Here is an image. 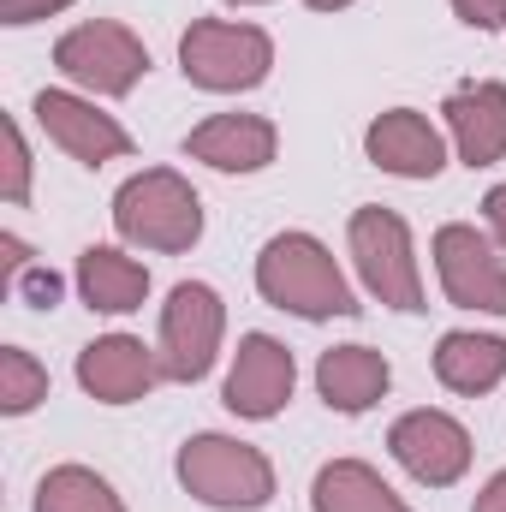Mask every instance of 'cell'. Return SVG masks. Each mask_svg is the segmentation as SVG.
Segmentation results:
<instances>
[{
  "mask_svg": "<svg viewBox=\"0 0 506 512\" xmlns=\"http://www.w3.org/2000/svg\"><path fill=\"white\" fill-rule=\"evenodd\" d=\"M78 382H84L90 399H102V405H131V399H143L149 387L167 382V376H161V358L143 340L102 334V340H90L78 352Z\"/></svg>",
  "mask_w": 506,
  "mask_h": 512,
  "instance_id": "cell-12",
  "label": "cell"
},
{
  "mask_svg": "<svg viewBox=\"0 0 506 512\" xmlns=\"http://www.w3.org/2000/svg\"><path fill=\"white\" fill-rule=\"evenodd\" d=\"M12 286H18V298L36 304V310H54V304H60V274H54V268H24V274H12Z\"/></svg>",
  "mask_w": 506,
  "mask_h": 512,
  "instance_id": "cell-23",
  "label": "cell"
},
{
  "mask_svg": "<svg viewBox=\"0 0 506 512\" xmlns=\"http://www.w3.org/2000/svg\"><path fill=\"white\" fill-rule=\"evenodd\" d=\"M471 512H506V471L489 477V489L477 495V507H471Z\"/></svg>",
  "mask_w": 506,
  "mask_h": 512,
  "instance_id": "cell-27",
  "label": "cell"
},
{
  "mask_svg": "<svg viewBox=\"0 0 506 512\" xmlns=\"http://www.w3.org/2000/svg\"><path fill=\"white\" fill-rule=\"evenodd\" d=\"M274 66V42L256 24H227V18H197L179 36V72L197 90L233 96V90H256Z\"/></svg>",
  "mask_w": 506,
  "mask_h": 512,
  "instance_id": "cell-4",
  "label": "cell"
},
{
  "mask_svg": "<svg viewBox=\"0 0 506 512\" xmlns=\"http://www.w3.org/2000/svg\"><path fill=\"white\" fill-rule=\"evenodd\" d=\"M114 227L143 251H191L203 239V197L173 167H143L114 191Z\"/></svg>",
  "mask_w": 506,
  "mask_h": 512,
  "instance_id": "cell-2",
  "label": "cell"
},
{
  "mask_svg": "<svg viewBox=\"0 0 506 512\" xmlns=\"http://www.w3.org/2000/svg\"><path fill=\"white\" fill-rule=\"evenodd\" d=\"M435 274H441L447 304L483 310V316H506V262L477 227L447 221L435 233Z\"/></svg>",
  "mask_w": 506,
  "mask_h": 512,
  "instance_id": "cell-8",
  "label": "cell"
},
{
  "mask_svg": "<svg viewBox=\"0 0 506 512\" xmlns=\"http://www.w3.org/2000/svg\"><path fill=\"white\" fill-rule=\"evenodd\" d=\"M310 12H340V6H352V0H304Z\"/></svg>",
  "mask_w": 506,
  "mask_h": 512,
  "instance_id": "cell-28",
  "label": "cell"
},
{
  "mask_svg": "<svg viewBox=\"0 0 506 512\" xmlns=\"http://www.w3.org/2000/svg\"><path fill=\"white\" fill-rule=\"evenodd\" d=\"M36 512H126V501L90 465H54L36 483Z\"/></svg>",
  "mask_w": 506,
  "mask_h": 512,
  "instance_id": "cell-20",
  "label": "cell"
},
{
  "mask_svg": "<svg viewBox=\"0 0 506 512\" xmlns=\"http://www.w3.org/2000/svg\"><path fill=\"white\" fill-rule=\"evenodd\" d=\"M256 292L274 310H292L304 322L358 316V292L346 286V274L328 256V245L310 239V233H274L262 245V256H256Z\"/></svg>",
  "mask_w": 506,
  "mask_h": 512,
  "instance_id": "cell-1",
  "label": "cell"
},
{
  "mask_svg": "<svg viewBox=\"0 0 506 512\" xmlns=\"http://www.w3.org/2000/svg\"><path fill=\"white\" fill-rule=\"evenodd\" d=\"M233 6H262V0H233Z\"/></svg>",
  "mask_w": 506,
  "mask_h": 512,
  "instance_id": "cell-29",
  "label": "cell"
},
{
  "mask_svg": "<svg viewBox=\"0 0 506 512\" xmlns=\"http://www.w3.org/2000/svg\"><path fill=\"white\" fill-rule=\"evenodd\" d=\"M435 376L441 387H453V393H489V387L506 376V340L501 334H471V328H453V334H441V346H435Z\"/></svg>",
  "mask_w": 506,
  "mask_h": 512,
  "instance_id": "cell-18",
  "label": "cell"
},
{
  "mask_svg": "<svg viewBox=\"0 0 506 512\" xmlns=\"http://www.w3.org/2000/svg\"><path fill=\"white\" fill-rule=\"evenodd\" d=\"M310 507L316 512H411L387 483H381L376 465L364 459H334L316 471V489H310Z\"/></svg>",
  "mask_w": 506,
  "mask_h": 512,
  "instance_id": "cell-19",
  "label": "cell"
},
{
  "mask_svg": "<svg viewBox=\"0 0 506 512\" xmlns=\"http://www.w3.org/2000/svg\"><path fill=\"white\" fill-rule=\"evenodd\" d=\"M0 143H6V179H0V197L12 203V209H24L30 203V149H24V131H18V120H6L0 126Z\"/></svg>",
  "mask_w": 506,
  "mask_h": 512,
  "instance_id": "cell-22",
  "label": "cell"
},
{
  "mask_svg": "<svg viewBox=\"0 0 506 512\" xmlns=\"http://www.w3.org/2000/svg\"><path fill=\"white\" fill-rule=\"evenodd\" d=\"M393 382V370H387V358H381L376 346H334V352H322V364H316V393H322V405L328 411H346V417H358V411H370L381 393Z\"/></svg>",
  "mask_w": 506,
  "mask_h": 512,
  "instance_id": "cell-16",
  "label": "cell"
},
{
  "mask_svg": "<svg viewBox=\"0 0 506 512\" xmlns=\"http://www.w3.org/2000/svg\"><path fill=\"white\" fill-rule=\"evenodd\" d=\"M292 382H298V364H292V352L274 340V334H245L239 340V358H233V370H227V411L233 417H274L286 399H292Z\"/></svg>",
  "mask_w": 506,
  "mask_h": 512,
  "instance_id": "cell-11",
  "label": "cell"
},
{
  "mask_svg": "<svg viewBox=\"0 0 506 512\" xmlns=\"http://www.w3.org/2000/svg\"><path fill=\"white\" fill-rule=\"evenodd\" d=\"M78 292L90 310L126 316V310H143V298H149V268L114 245H90L78 256Z\"/></svg>",
  "mask_w": 506,
  "mask_h": 512,
  "instance_id": "cell-17",
  "label": "cell"
},
{
  "mask_svg": "<svg viewBox=\"0 0 506 512\" xmlns=\"http://www.w3.org/2000/svg\"><path fill=\"white\" fill-rule=\"evenodd\" d=\"M66 6L72 0H0V24H36V18H54Z\"/></svg>",
  "mask_w": 506,
  "mask_h": 512,
  "instance_id": "cell-25",
  "label": "cell"
},
{
  "mask_svg": "<svg viewBox=\"0 0 506 512\" xmlns=\"http://www.w3.org/2000/svg\"><path fill=\"white\" fill-rule=\"evenodd\" d=\"M387 453L423 483V489H447L471 471V429L447 411H405L387 429Z\"/></svg>",
  "mask_w": 506,
  "mask_h": 512,
  "instance_id": "cell-9",
  "label": "cell"
},
{
  "mask_svg": "<svg viewBox=\"0 0 506 512\" xmlns=\"http://www.w3.org/2000/svg\"><path fill=\"white\" fill-rule=\"evenodd\" d=\"M483 215H489V239L506 251V185H495V191L483 197Z\"/></svg>",
  "mask_w": 506,
  "mask_h": 512,
  "instance_id": "cell-26",
  "label": "cell"
},
{
  "mask_svg": "<svg viewBox=\"0 0 506 512\" xmlns=\"http://www.w3.org/2000/svg\"><path fill=\"white\" fill-rule=\"evenodd\" d=\"M221 328H227V310H221V292L203 286V280H179L161 304V376L167 382H203L215 370V352H221Z\"/></svg>",
  "mask_w": 506,
  "mask_h": 512,
  "instance_id": "cell-6",
  "label": "cell"
},
{
  "mask_svg": "<svg viewBox=\"0 0 506 512\" xmlns=\"http://www.w3.org/2000/svg\"><path fill=\"white\" fill-rule=\"evenodd\" d=\"M453 12H459V24H471V30H501L506 24V0H453Z\"/></svg>",
  "mask_w": 506,
  "mask_h": 512,
  "instance_id": "cell-24",
  "label": "cell"
},
{
  "mask_svg": "<svg viewBox=\"0 0 506 512\" xmlns=\"http://www.w3.org/2000/svg\"><path fill=\"white\" fill-rule=\"evenodd\" d=\"M346 245H352V262H358V280L364 292L381 298L387 310H423V274H417V256H411V227L381 209V203H364L346 227Z\"/></svg>",
  "mask_w": 506,
  "mask_h": 512,
  "instance_id": "cell-5",
  "label": "cell"
},
{
  "mask_svg": "<svg viewBox=\"0 0 506 512\" xmlns=\"http://www.w3.org/2000/svg\"><path fill=\"white\" fill-rule=\"evenodd\" d=\"M280 149V131L262 114H215L185 137L191 161H209L215 173H262Z\"/></svg>",
  "mask_w": 506,
  "mask_h": 512,
  "instance_id": "cell-15",
  "label": "cell"
},
{
  "mask_svg": "<svg viewBox=\"0 0 506 512\" xmlns=\"http://www.w3.org/2000/svg\"><path fill=\"white\" fill-rule=\"evenodd\" d=\"M48 399V370L24 352V346H6L0 352V411L6 417H24Z\"/></svg>",
  "mask_w": 506,
  "mask_h": 512,
  "instance_id": "cell-21",
  "label": "cell"
},
{
  "mask_svg": "<svg viewBox=\"0 0 506 512\" xmlns=\"http://www.w3.org/2000/svg\"><path fill=\"white\" fill-rule=\"evenodd\" d=\"M36 126L48 131V143H60L84 167H108V161L131 155V131L114 114H96V102H84L72 90H42L36 96Z\"/></svg>",
  "mask_w": 506,
  "mask_h": 512,
  "instance_id": "cell-10",
  "label": "cell"
},
{
  "mask_svg": "<svg viewBox=\"0 0 506 512\" xmlns=\"http://www.w3.org/2000/svg\"><path fill=\"white\" fill-rule=\"evenodd\" d=\"M364 155L393 179H435L447 167V143L417 108H387L364 131Z\"/></svg>",
  "mask_w": 506,
  "mask_h": 512,
  "instance_id": "cell-13",
  "label": "cell"
},
{
  "mask_svg": "<svg viewBox=\"0 0 506 512\" xmlns=\"http://www.w3.org/2000/svg\"><path fill=\"white\" fill-rule=\"evenodd\" d=\"M447 131L465 167H495L506 161V84L495 78H471L447 96Z\"/></svg>",
  "mask_w": 506,
  "mask_h": 512,
  "instance_id": "cell-14",
  "label": "cell"
},
{
  "mask_svg": "<svg viewBox=\"0 0 506 512\" xmlns=\"http://www.w3.org/2000/svg\"><path fill=\"white\" fill-rule=\"evenodd\" d=\"M54 66L90 96H131L137 78L149 72V48L131 36L126 24L96 18V24H78V30H66L54 42Z\"/></svg>",
  "mask_w": 506,
  "mask_h": 512,
  "instance_id": "cell-7",
  "label": "cell"
},
{
  "mask_svg": "<svg viewBox=\"0 0 506 512\" xmlns=\"http://www.w3.org/2000/svg\"><path fill=\"white\" fill-rule=\"evenodd\" d=\"M179 483L191 501L221 512H256L274 501V465L256 453L251 441H233V435H191L173 459Z\"/></svg>",
  "mask_w": 506,
  "mask_h": 512,
  "instance_id": "cell-3",
  "label": "cell"
}]
</instances>
